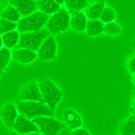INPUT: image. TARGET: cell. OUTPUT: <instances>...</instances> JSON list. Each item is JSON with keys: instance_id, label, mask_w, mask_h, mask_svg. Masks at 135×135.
<instances>
[{"instance_id": "obj_30", "label": "cell", "mask_w": 135, "mask_h": 135, "mask_svg": "<svg viewBox=\"0 0 135 135\" xmlns=\"http://www.w3.org/2000/svg\"><path fill=\"white\" fill-rule=\"evenodd\" d=\"M3 46V41H2V36L0 35V49H1Z\"/></svg>"}, {"instance_id": "obj_21", "label": "cell", "mask_w": 135, "mask_h": 135, "mask_svg": "<svg viewBox=\"0 0 135 135\" xmlns=\"http://www.w3.org/2000/svg\"><path fill=\"white\" fill-rule=\"evenodd\" d=\"M88 0H65L64 5L69 14L84 11L88 6Z\"/></svg>"}, {"instance_id": "obj_25", "label": "cell", "mask_w": 135, "mask_h": 135, "mask_svg": "<svg viewBox=\"0 0 135 135\" xmlns=\"http://www.w3.org/2000/svg\"><path fill=\"white\" fill-rule=\"evenodd\" d=\"M15 30H17V23L0 17V35L2 36L3 34L15 31Z\"/></svg>"}, {"instance_id": "obj_24", "label": "cell", "mask_w": 135, "mask_h": 135, "mask_svg": "<svg viewBox=\"0 0 135 135\" xmlns=\"http://www.w3.org/2000/svg\"><path fill=\"white\" fill-rule=\"evenodd\" d=\"M104 33L107 36H118L122 33V27L121 25L112 21V22H109L104 25Z\"/></svg>"}, {"instance_id": "obj_17", "label": "cell", "mask_w": 135, "mask_h": 135, "mask_svg": "<svg viewBox=\"0 0 135 135\" xmlns=\"http://www.w3.org/2000/svg\"><path fill=\"white\" fill-rule=\"evenodd\" d=\"M104 23L97 20H88L85 32L90 37H96L104 33Z\"/></svg>"}, {"instance_id": "obj_20", "label": "cell", "mask_w": 135, "mask_h": 135, "mask_svg": "<svg viewBox=\"0 0 135 135\" xmlns=\"http://www.w3.org/2000/svg\"><path fill=\"white\" fill-rule=\"evenodd\" d=\"M0 17L1 18H4L9 21L15 23H18L20 20L22 18V16L20 14V12L16 9V8L11 5L8 4L4 8L1 10V14H0Z\"/></svg>"}, {"instance_id": "obj_32", "label": "cell", "mask_w": 135, "mask_h": 135, "mask_svg": "<svg viewBox=\"0 0 135 135\" xmlns=\"http://www.w3.org/2000/svg\"><path fill=\"white\" fill-rule=\"evenodd\" d=\"M133 82L134 84H135V74H133Z\"/></svg>"}, {"instance_id": "obj_27", "label": "cell", "mask_w": 135, "mask_h": 135, "mask_svg": "<svg viewBox=\"0 0 135 135\" xmlns=\"http://www.w3.org/2000/svg\"><path fill=\"white\" fill-rule=\"evenodd\" d=\"M71 135H91L90 133L85 128H79L72 130Z\"/></svg>"}, {"instance_id": "obj_5", "label": "cell", "mask_w": 135, "mask_h": 135, "mask_svg": "<svg viewBox=\"0 0 135 135\" xmlns=\"http://www.w3.org/2000/svg\"><path fill=\"white\" fill-rule=\"evenodd\" d=\"M51 33L46 27L36 31L20 33V41L15 48H27L37 52L40 46Z\"/></svg>"}, {"instance_id": "obj_7", "label": "cell", "mask_w": 135, "mask_h": 135, "mask_svg": "<svg viewBox=\"0 0 135 135\" xmlns=\"http://www.w3.org/2000/svg\"><path fill=\"white\" fill-rule=\"evenodd\" d=\"M36 52L37 59L41 61H53L57 58V44L53 35L46 38Z\"/></svg>"}, {"instance_id": "obj_11", "label": "cell", "mask_w": 135, "mask_h": 135, "mask_svg": "<svg viewBox=\"0 0 135 135\" xmlns=\"http://www.w3.org/2000/svg\"><path fill=\"white\" fill-rule=\"evenodd\" d=\"M12 58L20 64H30L37 59V52L27 48H15L12 51Z\"/></svg>"}, {"instance_id": "obj_28", "label": "cell", "mask_w": 135, "mask_h": 135, "mask_svg": "<svg viewBox=\"0 0 135 135\" xmlns=\"http://www.w3.org/2000/svg\"><path fill=\"white\" fill-rule=\"evenodd\" d=\"M11 135H43V134L39 133V132L38 133H27V134H20V133H17L14 132V131H12Z\"/></svg>"}, {"instance_id": "obj_35", "label": "cell", "mask_w": 135, "mask_h": 135, "mask_svg": "<svg viewBox=\"0 0 135 135\" xmlns=\"http://www.w3.org/2000/svg\"><path fill=\"white\" fill-rule=\"evenodd\" d=\"M116 135H120V134H119V133H117Z\"/></svg>"}, {"instance_id": "obj_13", "label": "cell", "mask_w": 135, "mask_h": 135, "mask_svg": "<svg viewBox=\"0 0 135 135\" xmlns=\"http://www.w3.org/2000/svg\"><path fill=\"white\" fill-rule=\"evenodd\" d=\"M8 3L14 6L22 17L27 16L38 10L36 0H8Z\"/></svg>"}, {"instance_id": "obj_4", "label": "cell", "mask_w": 135, "mask_h": 135, "mask_svg": "<svg viewBox=\"0 0 135 135\" xmlns=\"http://www.w3.org/2000/svg\"><path fill=\"white\" fill-rule=\"evenodd\" d=\"M70 14L66 8H62L57 12L49 16L45 27L48 30L51 35L67 31L70 28Z\"/></svg>"}, {"instance_id": "obj_16", "label": "cell", "mask_w": 135, "mask_h": 135, "mask_svg": "<svg viewBox=\"0 0 135 135\" xmlns=\"http://www.w3.org/2000/svg\"><path fill=\"white\" fill-rule=\"evenodd\" d=\"M36 3L37 9L49 16L57 12L62 7L54 0H36Z\"/></svg>"}, {"instance_id": "obj_8", "label": "cell", "mask_w": 135, "mask_h": 135, "mask_svg": "<svg viewBox=\"0 0 135 135\" xmlns=\"http://www.w3.org/2000/svg\"><path fill=\"white\" fill-rule=\"evenodd\" d=\"M17 100H33L43 101L37 80H32L21 88L17 97Z\"/></svg>"}, {"instance_id": "obj_29", "label": "cell", "mask_w": 135, "mask_h": 135, "mask_svg": "<svg viewBox=\"0 0 135 135\" xmlns=\"http://www.w3.org/2000/svg\"><path fill=\"white\" fill-rule=\"evenodd\" d=\"M54 1L56 2L57 3H58L60 6H62L63 4H64V3H65V0H54Z\"/></svg>"}, {"instance_id": "obj_1", "label": "cell", "mask_w": 135, "mask_h": 135, "mask_svg": "<svg viewBox=\"0 0 135 135\" xmlns=\"http://www.w3.org/2000/svg\"><path fill=\"white\" fill-rule=\"evenodd\" d=\"M43 101L48 105L52 112H55L63 97V93L57 84L52 79L41 77L37 79Z\"/></svg>"}, {"instance_id": "obj_10", "label": "cell", "mask_w": 135, "mask_h": 135, "mask_svg": "<svg viewBox=\"0 0 135 135\" xmlns=\"http://www.w3.org/2000/svg\"><path fill=\"white\" fill-rule=\"evenodd\" d=\"M12 131L20 134H27L31 133H38L39 129L31 119H29L22 115H19L13 126Z\"/></svg>"}, {"instance_id": "obj_26", "label": "cell", "mask_w": 135, "mask_h": 135, "mask_svg": "<svg viewBox=\"0 0 135 135\" xmlns=\"http://www.w3.org/2000/svg\"><path fill=\"white\" fill-rule=\"evenodd\" d=\"M126 67L128 71L129 72V74H131L132 75L135 74V53L128 57L126 63Z\"/></svg>"}, {"instance_id": "obj_9", "label": "cell", "mask_w": 135, "mask_h": 135, "mask_svg": "<svg viewBox=\"0 0 135 135\" xmlns=\"http://www.w3.org/2000/svg\"><path fill=\"white\" fill-rule=\"evenodd\" d=\"M19 115V111L15 103L8 102L0 108V119L5 128L9 130H12Z\"/></svg>"}, {"instance_id": "obj_15", "label": "cell", "mask_w": 135, "mask_h": 135, "mask_svg": "<svg viewBox=\"0 0 135 135\" xmlns=\"http://www.w3.org/2000/svg\"><path fill=\"white\" fill-rule=\"evenodd\" d=\"M105 7V0H95V1L88 4V6L84 10V12L85 13L88 20H97L100 18Z\"/></svg>"}, {"instance_id": "obj_3", "label": "cell", "mask_w": 135, "mask_h": 135, "mask_svg": "<svg viewBox=\"0 0 135 135\" xmlns=\"http://www.w3.org/2000/svg\"><path fill=\"white\" fill-rule=\"evenodd\" d=\"M49 15L36 10L27 16L22 17L17 23V31L20 33L36 31L45 27Z\"/></svg>"}, {"instance_id": "obj_14", "label": "cell", "mask_w": 135, "mask_h": 135, "mask_svg": "<svg viewBox=\"0 0 135 135\" xmlns=\"http://www.w3.org/2000/svg\"><path fill=\"white\" fill-rule=\"evenodd\" d=\"M88 18L84 11H79L70 15V28L75 32L82 33L85 31Z\"/></svg>"}, {"instance_id": "obj_18", "label": "cell", "mask_w": 135, "mask_h": 135, "mask_svg": "<svg viewBox=\"0 0 135 135\" xmlns=\"http://www.w3.org/2000/svg\"><path fill=\"white\" fill-rule=\"evenodd\" d=\"M120 135H135V115H131L122 121L118 127Z\"/></svg>"}, {"instance_id": "obj_2", "label": "cell", "mask_w": 135, "mask_h": 135, "mask_svg": "<svg viewBox=\"0 0 135 135\" xmlns=\"http://www.w3.org/2000/svg\"><path fill=\"white\" fill-rule=\"evenodd\" d=\"M19 114L26 117L29 119H34L40 116L52 117L54 112L44 101L33 100H17L15 102Z\"/></svg>"}, {"instance_id": "obj_23", "label": "cell", "mask_w": 135, "mask_h": 135, "mask_svg": "<svg viewBox=\"0 0 135 135\" xmlns=\"http://www.w3.org/2000/svg\"><path fill=\"white\" fill-rule=\"evenodd\" d=\"M116 17H117V15H116V11L114 10V8H112V7H109V6L105 5L102 13H101L99 20L102 23L107 24V23H109V22L115 21Z\"/></svg>"}, {"instance_id": "obj_31", "label": "cell", "mask_w": 135, "mask_h": 135, "mask_svg": "<svg viewBox=\"0 0 135 135\" xmlns=\"http://www.w3.org/2000/svg\"><path fill=\"white\" fill-rule=\"evenodd\" d=\"M133 111H134V115H135V98L133 99Z\"/></svg>"}, {"instance_id": "obj_33", "label": "cell", "mask_w": 135, "mask_h": 135, "mask_svg": "<svg viewBox=\"0 0 135 135\" xmlns=\"http://www.w3.org/2000/svg\"><path fill=\"white\" fill-rule=\"evenodd\" d=\"M1 10H2V9H1V8H0V14H1Z\"/></svg>"}, {"instance_id": "obj_19", "label": "cell", "mask_w": 135, "mask_h": 135, "mask_svg": "<svg viewBox=\"0 0 135 135\" xmlns=\"http://www.w3.org/2000/svg\"><path fill=\"white\" fill-rule=\"evenodd\" d=\"M20 33L15 30V31H8L5 34L2 35V41H3V46L8 48V49H15L17 45L19 43L20 41Z\"/></svg>"}, {"instance_id": "obj_6", "label": "cell", "mask_w": 135, "mask_h": 135, "mask_svg": "<svg viewBox=\"0 0 135 135\" xmlns=\"http://www.w3.org/2000/svg\"><path fill=\"white\" fill-rule=\"evenodd\" d=\"M32 121L36 124L39 132L43 135H58L66 128L64 122L49 116H40L35 117Z\"/></svg>"}, {"instance_id": "obj_34", "label": "cell", "mask_w": 135, "mask_h": 135, "mask_svg": "<svg viewBox=\"0 0 135 135\" xmlns=\"http://www.w3.org/2000/svg\"><path fill=\"white\" fill-rule=\"evenodd\" d=\"M0 6H1V0H0Z\"/></svg>"}, {"instance_id": "obj_12", "label": "cell", "mask_w": 135, "mask_h": 135, "mask_svg": "<svg viewBox=\"0 0 135 135\" xmlns=\"http://www.w3.org/2000/svg\"><path fill=\"white\" fill-rule=\"evenodd\" d=\"M62 117L63 121H64V124L70 130L81 128L83 123L82 117L79 115V113L73 108H66L62 112Z\"/></svg>"}, {"instance_id": "obj_22", "label": "cell", "mask_w": 135, "mask_h": 135, "mask_svg": "<svg viewBox=\"0 0 135 135\" xmlns=\"http://www.w3.org/2000/svg\"><path fill=\"white\" fill-rule=\"evenodd\" d=\"M12 58V52L5 46L0 49V74L6 70Z\"/></svg>"}]
</instances>
